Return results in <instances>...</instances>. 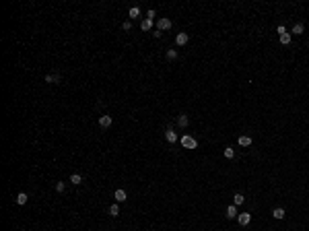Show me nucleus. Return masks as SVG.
I'll return each mask as SVG.
<instances>
[{
  "label": "nucleus",
  "mask_w": 309,
  "mask_h": 231,
  "mask_svg": "<svg viewBox=\"0 0 309 231\" xmlns=\"http://www.w3.org/2000/svg\"><path fill=\"white\" fill-rule=\"evenodd\" d=\"M223 155H225V157H227V159H233V157H235V151H233V149H231V147H227V149H225V151H223Z\"/></svg>",
  "instance_id": "nucleus-20"
},
{
  "label": "nucleus",
  "mask_w": 309,
  "mask_h": 231,
  "mask_svg": "<svg viewBox=\"0 0 309 231\" xmlns=\"http://www.w3.org/2000/svg\"><path fill=\"white\" fill-rule=\"evenodd\" d=\"M167 29H171V21L161 17V19L157 21V31H167Z\"/></svg>",
  "instance_id": "nucleus-2"
},
{
  "label": "nucleus",
  "mask_w": 309,
  "mask_h": 231,
  "mask_svg": "<svg viewBox=\"0 0 309 231\" xmlns=\"http://www.w3.org/2000/svg\"><path fill=\"white\" fill-rule=\"evenodd\" d=\"M70 182L74 184V186H78V184H82V176L81 173H72V176H70Z\"/></svg>",
  "instance_id": "nucleus-14"
},
{
  "label": "nucleus",
  "mask_w": 309,
  "mask_h": 231,
  "mask_svg": "<svg viewBox=\"0 0 309 231\" xmlns=\"http://www.w3.org/2000/svg\"><path fill=\"white\" fill-rule=\"evenodd\" d=\"M237 143H239V147H249V144H252V136H243L241 134L239 138H237Z\"/></svg>",
  "instance_id": "nucleus-9"
},
{
  "label": "nucleus",
  "mask_w": 309,
  "mask_h": 231,
  "mask_svg": "<svg viewBox=\"0 0 309 231\" xmlns=\"http://www.w3.org/2000/svg\"><path fill=\"white\" fill-rule=\"evenodd\" d=\"M155 17H157V13H155V10H153V8H151V10L146 13V19H149V21H153V19H155Z\"/></svg>",
  "instance_id": "nucleus-24"
},
{
  "label": "nucleus",
  "mask_w": 309,
  "mask_h": 231,
  "mask_svg": "<svg viewBox=\"0 0 309 231\" xmlns=\"http://www.w3.org/2000/svg\"><path fill=\"white\" fill-rule=\"evenodd\" d=\"M167 58H169V60H175V58H177V50H167Z\"/></svg>",
  "instance_id": "nucleus-22"
},
{
  "label": "nucleus",
  "mask_w": 309,
  "mask_h": 231,
  "mask_svg": "<svg viewBox=\"0 0 309 231\" xmlns=\"http://www.w3.org/2000/svg\"><path fill=\"white\" fill-rule=\"evenodd\" d=\"M128 14H130V19H138V17H140V8H138V6H132Z\"/></svg>",
  "instance_id": "nucleus-17"
},
{
  "label": "nucleus",
  "mask_w": 309,
  "mask_h": 231,
  "mask_svg": "<svg viewBox=\"0 0 309 231\" xmlns=\"http://www.w3.org/2000/svg\"><path fill=\"white\" fill-rule=\"evenodd\" d=\"M122 27H124V31H130V29H132V23H130V21H126Z\"/></svg>",
  "instance_id": "nucleus-25"
},
{
  "label": "nucleus",
  "mask_w": 309,
  "mask_h": 231,
  "mask_svg": "<svg viewBox=\"0 0 309 231\" xmlns=\"http://www.w3.org/2000/svg\"><path fill=\"white\" fill-rule=\"evenodd\" d=\"M243 200H245V198H243V194H241V192H237V194L233 196V204H235V206H239V204H243Z\"/></svg>",
  "instance_id": "nucleus-13"
},
{
  "label": "nucleus",
  "mask_w": 309,
  "mask_h": 231,
  "mask_svg": "<svg viewBox=\"0 0 309 231\" xmlns=\"http://www.w3.org/2000/svg\"><path fill=\"white\" fill-rule=\"evenodd\" d=\"M272 217L274 219H284L287 213H284V209H274V211H272Z\"/></svg>",
  "instance_id": "nucleus-11"
},
{
  "label": "nucleus",
  "mask_w": 309,
  "mask_h": 231,
  "mask_svg": "<svg viewBox=\"0 0 309 231\" xmlns=\"http://www.w3.org/2000/svg\"><path fill=\"white\" fill-rule=\"evenodd\" d=\"M280 43H291V33H284V35H280Z\"/></svg>",
  "instance_id": "nucleus-21"
},
{
  "label": "nucleus",
  "mask_w": 309,
  "mask_h": 231,
  "mask_svg": "<svg viewBox=\"0 0 309 231\" xmlns=\"http://www.w3.org/2000/svg\"><path fill=\"white\" fill-rule=\"evenodd\" d=\"M303 31H305V25H303V23H297L295 27H293V33L295 35H301Z\"/></svg>",
  "instance_id": "nucleus-16"
},
{
  "label": "nucleus",
  "mask_w": 309,
  "mask_h": 231,
  "mask_svg": "<svg viewBox=\"0 0 309 231\" xmlns=\"http://www.w3.org/2000/svg\"><path fill=\"white\" fill-rule=\"evenodd\" d=\"M165 138H167V143H177V132L169 126V128H167V132H165Z\"/></svg>",
  "instance_id": "nucleus-3"
},
{
  "label": "nucleus",
  "mask_w": 309,
  "mask_h": 231,
  "mask_svg": "<svg viewBox=\"0 0 309 231\" xmlns=\"http://www.w3.org/2000/svg\"><path fill=\"white\" fill-rule=\"evenodd\" d=\"M27 200H29L27 194H25V192H19V196H17V202H19V204H27Z\"/></svg>",
  "instance_id": "nucleus-15"
},
{
  "label": "nucleus",
  "mask_w": 309,
  "mask_h": 231,
  "mask_svg": "<svg viewBox=\"0 0 309 231\" xmlns=\"http://www.w3.org/2000/svg\"><path fill=\"white\" fill-rule=\"evenodd\" d=\"M62 81V76L58 72H52V75H46V83H52V85H58Z\"/></svg>",
  "instance_id": "nucleus-5"
},
{
  "label": "nucleus",
  "mask_w": 309,
  "mask_h": 231,
  "mask_svg": "<svg viewBox=\"0 0 309 231\" xmlns=\"http://www.w3.org/2000/svg\"><path fill=\"white\" fill-rule=\"evenodd\" d=\"M276 31H278V33H280V35H284V33H287V29L282 27V25H278V29H276Z\"/></svg>",
  "instance_id": "nucleus-26"
},
{
  "label": "nucleus",
  "mask_w": 309,
  "mask_h": 231,
  "mask_svg": "<svg viewBox=\"0 0 309 231\" xmlns=\"http://www.w3.org/2000/svg\"><path fill=\"white\" fill-rule=\"evenodd\" d=\"M181 147H185V149H196V147H198V140H196L194 136L185 134V136H181Z\"/></svg>",
  "instance_id": "nucleus-1"
},
{
  "label": "nucleus",
  "mask_w": 309,
  "mask_h": 231,
  "mask_svg": "<svg viewBox=\"0 0 309 231\" xmlns=\"http://www.w3.org/2000/svg\"><path fill=\"white\" fill-rule=\"evenodd\" d=\"M188 39H190V37H188V33H177V35H175V43H177V46H185V43H188Z\"/></svg>",
  "instance_id": "nucleus-6"
},
{
  "label": "nucleus",
  "mask_w": 309,
  "mask_h": 231,
  "mask_svg": "<svg viewBox=\"0 0 309 231\" xmlns=\"http://www.w3.org/2000/svg\"><path fill=\"white\" fill-rule=\"evenodd\" d=\"M237 221H239V225H249L252 215H249V213H239V215H237Z\"/></svg>",
  "instance_id": "nucleus-4"
},
{
  "label": "nucleus",
  "mask_w": 309,
  "mask_h": 231,
  "mask_svg": "<svg viewBox=\"0 0 309 231\" xmlns=\"http://www.w3.org/2000/svg\"><path fill=\"white\" fill-rule=\"evenodd\" d=\"M177 124L181 126V128H185V126L190 124V120H188V116H185V114H181V116L177 118Z\"/></svg>",
  "instance_id": "nucleus-12"
},
{
  "label": "nucleus",
  "mask_w": 309,
  "mask_h": 231,
  "mask_svg": "<svg viewBox=\"0 0 309 231\" xmlns=\"http://www.w3.org/2000/svg\"><path fill=\"white\" fill-rule=\"evenodd\" d=\"M99 126H101V128H109L111 126V116H101V118H99Z\"/></svg>",
  "instance_id": "nucleus-7"
},
{
  "label": "nucleus",
  "mask_w": 309,
  "mask_h": 231,
  "mask_svg": "<svg viewBox=\"0 0 309 231\" xmlns=\"http://www.w3.org/2000/svg\"><path fill=\"white\" fill-rule=\"evenodd\" d=\"M56 190H58V192H64V190H66L64 182H58V184H56Z\"/></svg>",
  "instance_id": "nucleus-23"
},
{
  "label": "nucleus",
  "mask_w": 309,
  "mask_h": 231,
  "mask_svg": "<svg viewBox=\"0 0 309 231\" xmlns=\"http://www.w3.org/2000/svg\"><path fill=\"white\" fill-rule=\"evenodd\" d=\"M109 215L111 217H117V215H120V206H117V204H111L109 206Z\"/></svg>",
  "instance_id": "nucleus-19"
},
{
  "label": "nucleus",
  "mask_w": 309,
  "mask_h": 231,
  "mask_svg": "<svg viewBox=\"0 0 309 231\" xmlns=\"http://www.w3.org/2000/svg\"><path fill=\"white\" fill-rule=\"evenodd\" d=\"M151 27H153V21H149V19H144L142 23H140V29H142V31H149Z\"/></svg>",
  "instance_id": "nucleus-18"
},
{
  "label": "nucleus",
  "mask_w": 309,
  "mask_h": 231,
  "mask_svg": "<svg viewBox=\"0 0 309 231\" xmlns=\"http://www.w3.org/2000/svg\"><path fill=\"white\" fill-rule=\"evenodd\" d=\"M113 196H116L117 202H124V200H128V194H126V190H122V188H120V190H116V194H113Z\"/></svg>",
  "instance_id": "nucleus-8"
},
{
  "label": "nucleus",
  "mask_w": 309,
  "mask_h": 231,
  "mask_svg": "<svg viewBox=\"0 0 309 231\" xmlns=\"http://www.w3.org/2000/svg\"><path fill=\"white\" fill-rule=\"evenodd\" d=\"M235 217H237V206L235 204L227 206V219H235Z\"/></svg>",
  "instance_id": "nucleus-10"
}]
</instances>
